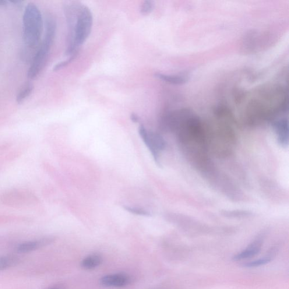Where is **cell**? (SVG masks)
Here are the masks:
<instances>
[{"label": "cell", "instance_id": "cell-1", "mask_svg": "<svg viewBox=\"0 0 289 289\" xmlns=\"http://www.w3.org/2000/svg\"><path fill=\"white\" fill-rule=\"evenodd\" d=\"M22 23L23 49L35 54L40 44L44 26L43 16L35 3L30 2L25 7Z\"/></svg>", "mask_w": 289, "mask_h": 289}, {"label": "cell", "instance_id": "cell-2", "mask_svg": "<svg viewBox=\"0 0 289 289\" xmlns=\"http://www.w3.org/2000/svg\"><path fill=\"white\" fill-rule=\"evenodd\" d=\"M44 26V37L35 52L27 72L28 78L30 80H34L40 75L47 62L54 40L57 31V22L54 18L51 15L47 16L45 19Z\"/></svg>", "mask_w": 289, "mask_h": 289}, {"label": "cell", "instance_id": "cell-3", "mask_svg": "<svg viewBox=\"0 0 289 289\" xmlns=\"http://www.w3.org/2000/svg\"><path fill=\"white\" fill-rule=\"evenodd\" d=\"M93 26V15L88 6L81 3L77 12L72 38L69 42L65 55L78 54L79 48L90 36Z\"/></svg>", "mask_w": 289, "mask_h": 289}, {"label": "cell", "instance_id": "cell-4", "mask_svg": "<svg viewBox=\"0 0 289 289\" xmlns=\"http://www.w3.org/2000/svg\"><path fill=\"white\" fill-rule=\"evenodd\" d=\"M139 133L141 138L152 154L156 164L158 167H161L160 153L165 150L167 146L163 137L159 133L148 131L143 125L139 126Z\"/></svg>", "mask_w": 289, "mask_h": 289}, {"label": "cell", "instance_id": "cell-5", "mask_svg": "<svg viewBox=\"0 0 289 289\" xmlns=\"http://www.w3.org/2000/svg\"><path fill=\"white\" fill-rule=\"evenodd\" d=\"M131 278L125 273L107 275L102 277L100 283L106 287H125L131 283Z\"/></svg>", "mask_w": 289, "mask_h": 289}, {"label": "cell", "instance_id": "cell-6", "mask_svg": "<svg viewBox=\"0 0 289 289\" xmlns=\"http://www.w3.org/2000/svg\"><path fill=\"white\" fill-rule=\"evenodd\" d=\"M54 237H46L36 240L26 241L18 245L17 251L20 253H29L35 251L54 242Z\"/></svg>", "mask_w": 289, "mask_h": 289}, {"label": "cell", "instance_id": "cell-7", "mask_svg": "<svg viewBox=\"0 0 289 289\" xmlns=\"http://www.w3.org/2000/svg\"><path fill=\"white\" fill-rule=\"evenodd\" d=\"M273 127L277 136L278 143L281 146L287 147L289 144V123L288 118L277 120L273 123Z\"/></svg>", "mask_w": 289, "mask_h": 289}, {"label": "cell", "instance_id": "cell-8", "mask_svg": "<svg viewBox=\"0 0 289 289\" xmlns=\"http://www.w3.org/2000/svg\"><path fill=\"white\" fill-rule=\"evenodd\" d=\"M262 242L260 239H256L252 244H250L244 251L237 253L233 257L234 261H240L242 260L252 258V257L258 254L262 248Z\"/></svg>", "mask_w": 289, "mask_h": 289}, {"label": "cell", "instance_id": "cell-9", "mask_svg": "<svg viewBox=\"0 0 289 289\" xmlns=\"http://www.w3.org/2000/svg\"><path fill=\"white\" fill-rule=\"evenodd\" d=\"M155 77L159 79L164 82L172 84V85H182L187 83L189 80V77L186 75H166L161 73H157L155 74Z\"/></svg>", "mask_w": 289, "mask_h": 289}, {"label": "cell", "instance_id": "cell-10", "mask_svg": "<svg viewBox=\"0 0 289 289\" xmlns=\"http://www.w3.org/2000/svg\"><path fill=\"white\" fill-rule=\"evenodd\" d=\"M102 262V258L101 255L91 254L86 257L81 263V266L86 270H91L96 269L99 266Z\"/></svg>", "mask_w": 289, "mask_h": 289}, {"label": "cell", "instance_id": "cell-11", "mask_svg": "<svg viewBox=\"0 0 289 289\" xmlns=\"http://www.w3.org/2000/svg\"><path fill=\"white\" fill-rule=\"evenodd\" d=\"M34 90L33 84L31 83H27L21 88L19 93H18L16 97V101L18 104H22L26 98L30 96Z\"/></svg>", "mask_w": 289, "mask_h": 289}, {"label": "cell", "instance_id": "cell-12", "mask_svg": "<svg viewBox=\"0 0 289 289\" xmlns=\"http://www.w3.org/2000/svg\"><path fill=\"white\" fill-rule=\"evenodd\" d=\"M18 262L19 259L15 256L0 257V271H4L16 266Z\"/></svg>", "mask_w": 289, "mask_h": 289}, {"label": "cell", "instance_id": "cell-13", "mask_svg": "<svg viewBox=\"0 0 289 289\" xmlns=\"http://www.w3.org/2000/svg\"><path fill=\"white\" fill-rule=\"evenodd\" d=\"M223 215L226 217H241L252 216L253 213L248 211H225L223 213Z\"/></svg>", "mask_w": 289, "mask_h": 289}, {"label": "cell", "instance_id": "cell-14", "mask_svg": "<svg viewBox=\"0 0 289 289\" xmlns=\"http://www.w3.org/2000/svg\"><path fill=\"white\" fill-rule=\"evenodd\" d=\"M272 256H268L264 257L262 259L253 261V262L247 263L244 266L247 268H253L259 267L261 266L265 265V264L269 263L272 260Z\"/></svg>", "mask_w": 289, "mask_h": 289}, {"label": "cell", "instance_id": "cell-15", "mask_svg": "<svg viewBox=\"0 0 289 289\" xmlns=\"http://www.w3.org/2000/svg\"><path fill=\"white\" fill-rule=\"evenodd\" d=\"M154 8V2L150 0H146L141 5L140 13L144 16H147L153 11Z\"/></svg>", "mask_w": 289, "mask_h": 289}, {"label": "cell", "instance_id": "cell-16", "mask_svg": "<svg viewBox=\"0 0 289 289\" xmlns=\"http://www.w3.org/2000/svg\"><path fill=\"white\" fill-rule=\"evenodd\" d=\"M123 208L126 211H128V212L137 215V216L144 217H150L151 216V213L149 211L140 209V208L133 207L128 206H124Z\"/></svg>", "mask_w": 289, "mask_h": 289}, {"label": "cell", "instance_id": "cell-17", "mask_svg": "<svg viewBox=\"0 0 289 289\" xmlns=\"http://www.w3.org/2000/svg\"><path fill=\"white\" fill-rule=\"evenodd\" d=\"M77 55V54H73L70 56V57H69V58L66 60H65V61L57 63V64L54 67V71L58 72L59 70H61L65 68V67L68 66L70 63H72L73 60L76 58Z\"/></svg>", "mask_w": 289, "mask_h": 289}, {"label": "cell", "instance_id": "cell-18", "mask_svg": "<svg viewBox=\"0 0 289 289\" xmlns=\"http://www.w3.org/2000/svg\"><path fill=\"white\" fill-rule=\"evenodd\" d=\"M130 119L133 123H138L140 121L139 116L135 113L131 114L130 116Z\"/></svg>", "mask_w": 289, "mask_h": 289}, {"label": "cell", "instance_id": "cell-19", "mask_svg": "<svg viewBox=\"0 0 289 289\" xmlns=\"http://www.w3.org/2000/svg\"><path fill=\"white\" fill-rule=\"evenodd\" d=\"M48 289H65V288L64 287H63L62 285H56V286L53 287Z\"/></svg>", "mask_w": 289, "mask_h": 289}, {"label": "cell", "instance_id": "cell-20", "mask_svg": "<svg viewBox=\"0 0 289 289\" xmlns=\"http://www.w3.org/2000/svg\"><path fill=\"white\" fill-rule=\"evenodd\" d=\"M10 2H12V3H14V4H15L16 5H21V3H23V1H18V0H17V1H10Z\"/></svg>", "mask_w": 289, "mask_h": 289}, {"label": "cell", "instance_id": "cell-21", "mask_svg": "<svg viewBox=\"0 0 289 289\" xmlns=\"http://www.w3.org/2000/svg\"><path fill=\"white\" fill-rule=\"evenodd\" d=\"M7 3H8V2L5 1V0H0V7L6 6Z\"/></svg>", "mask_w": 289, "mask_h": 289}]
</instances>
